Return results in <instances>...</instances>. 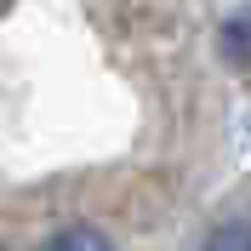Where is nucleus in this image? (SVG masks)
I'll return each instance as SVG.
<instances>
[{
  "label": "nucleus",
  "mask_w": 251,
  "mask_h": 251,
  "mask_svg": "<svg viewBox=\"0 0 251 251\" xmlns=\"http://www.w3.org/2000/svg\"><path fill=\"white\" fill-rule=\"evenodd\" d=\"M228 57L246 63V12H228Z\"/></svg>",
  "instance_id": "nucleus-3"
},
{
  "label": "nucleus",
  "mask_w": 251,
  "mask_h": 251,
  "mask_svg": "<svg viewBox=\"0 0 251 251\" xmlns=\"http://www.w3.org/2000/svg\"><path fill=\"white\" fill-rule=\"evenodd\" d=\"M46 251H114V246L97 234V228H86V223H80V228H63V234L51 240Z\"/></svg>",
  "instance_id": "nucleus-1"
},
{
  "label": "nucleus",
  "mask_w": 251,
  "mask_h": 251,
  "mask_svg": "<svg viewBox=\"0 0 251 251\" xmlns=\"http://www.w3.org/2000/svg\"><path fill=\"white\" fill-rule=\"evenodd\" d=\"M205 251H246V223H223V228H217V234H211V246H205Z\"/></svg>",
  "instance_id": "nucleus-2"
}]
</instances>
